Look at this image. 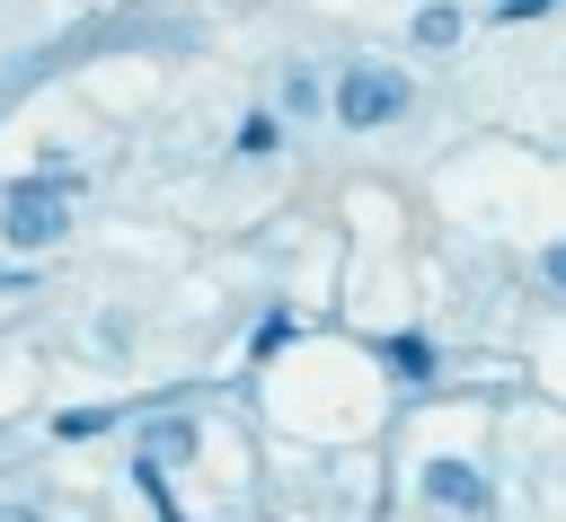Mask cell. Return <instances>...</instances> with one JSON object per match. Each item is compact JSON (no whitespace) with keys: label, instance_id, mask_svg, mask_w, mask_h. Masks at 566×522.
Here are the masks:
<instances>
[{"label":"cell","instance_id":"9","mask_svg":"<svg viewBox=\"0 0 566 522\" xmlns=\"http://www.w3.org/2000/svg\"><path fill=\"white\" fill-rule=\"evenodd\" d=\"M539 265H548V283H557V292H566V239H557V248H548V257H539Z\"/></svg>","mask_w":566,"mask_h":522},{"label":"cell","instance_id":"8","mask_svg":"<svg viewBox=\"0 0 566 522\" xmlns=\"http://www.w3.org/2000/svg\"><path fill=\"white\" fill-rule=\"evenodd\" d=\"M539 9H548V0H504L495 18H504V27H522V18H539Z\"/></svg>","mask_w":566,"mask_h":522},{"label":"cell","instance_id":"10","mask_svg":"<svg viewBox=\"0 0 566 522\" xmlns=\"http://www.w3.org/2000/svg\"><path fill=\"white\" fill-rule=\"evenodd\" d=\"M0 522H44V513H27V504H0Z\"/></svg>","mask_w":566,"mask_h":522},{"label":"cell","instance_id":"4","mask_svg":"<svg viewBox=\"0 0 566 522\" xmlns=\"http://www.w3.org/2000/svg\"><path fill=\"white\" fill-rule=\"evenodd\" d=\"M416 44H424V53H451V44H460V9H451V0H424V9H416Z\"/></svg>","mask_w":566,"mask_h":522},{"label":"cell","instance_id":"2","mask_svg":"<svg viewBox=\"0 0 566 522\" xmlns=\"http://www.w3.org/2000/svg\"><path fill=\"white\" fill-rule=\"evenodd\" d=\"M62 195H71V177H53V186H44V177H27V186L9 195V212H0V239H9V248H27V257H35V248H53V239H62V221H71V203H62Z\"/></svg>","mask_w":566,"mask_h":522},{"label":"cell","instance_id":"1","mask_svg":"<svg viewBox=\"0 0 566 522\" xmlns=\"http://www.w3.org/2000/svg\"><path fill=\"white\" fill-rule=\"evenodd\" d=\"M407 71H389V62H354L345 80H336V124H354V133H380V124H398L407 115Z\"/></svg>","mask_w":566,"mask_h":522},{"label":"cell","instance_id":"6","mask_svg":"<svg viewBox=\"0 0 566 522\" xmlns=\"http://www.w3.org/2000/svg\"><path fill=\"white\" fill-rule=\"evenodd\" d=\"M274 142H283V133H274V115H248V124H239V159H265Z\"/></svg>","mask_w":566,"mask_h":522},{"label":"cell","instance_id":"7","mask_svg":"<svg viewBox=\"0 0 566 522\" xmlns=\"http://www.w3.org/2000/svg\"><path fill=\"white\" fill-rule=\"evenodd\" d=\"M283 106H292V115H310V106H318V80H310V71H292V80H283Z\"/></svg>","mask_w":566,"mask_h":522},{"label":"cell","instance_id":"5","mask_svg":"<svg viewBox=\"0 0 566 522\" xmlns=\"http://www.w3.org/2000/svg\"><path fill=\"white\" fill-rule=\"evenodd\" d=\"M389 372H398V380H424V372H433V345H424V336H389Z\"/></svg>","mask_w":566,"mask_h":522},{"label":"cell","instance_id":"3","mask_svg":"<svg viewBox=\"0 0 566 522\" xmlns=\"http://www.w3.org/2000/svg\"><path fill=\"white\" fill-rule=\"evenodd\" d=\"M424 495L451 504V513H478V504H486V478H478L469 460H424Z\"/></svg>","mask_w":566,"mask_h":522}]
</instances>
